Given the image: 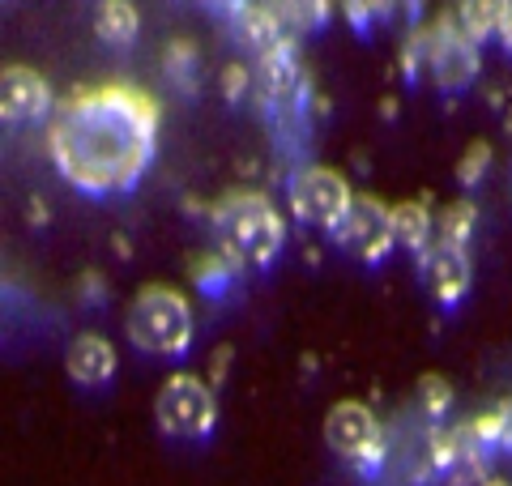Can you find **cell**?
<instances>
[{"label": "cell", "instance_id": "cell-19", "mask_svg": "<svg viewBox=\"0 0 512 486\" xmlns=\"http://www.w3.org/2000/svg\"><path fill=\"white\" fill-rule=\"evenodd\" d=\"M244 81H248V69H239V64H231V69H227V99H239Z\"/></svg>", "mask_w": 512, "mask_h": 486}, {"label": "cell", "instance_id": "cell-9", "mask_svg": "<svg viewBox=\"0 0 512 486\" xmlns=\"http://www.w3.org/2000/svg\"><path fill=\"white\" fill-rule=\"evenodd\" d=\"M52 111V86L43 73L26 69V64H9L0 73V116L5 120H39Z\"/></svg>", "mask_w": 512, "mask_h": 486}, {"label": "cell", "instance_id": "cell-4", "mask_svg": "<svg viewBox=\"0 0 512 486\" xmlns=\"http://www.w3.org/2000/svg\"><path fill=\"white\" fill-rule=\"evenodd\" d=\"M154 418L171 440H205L218 427V397L201 376H171L154 397Z\"/></svg>", "mask_w": 512, "mask_h": 486}, {"label": "cell", "instance_id": "cell-1", "mask_svg": "<svg viewBox=\"0 0 512 486\" xmlns=\"http://www.w3.org/2000/svg\"><path fill=\"white\" fill-rule=\"evenodd\" d=\"M158 137V107L133 86L77 90L47 124V154L82 192H128L146 175Z\"/></svg>", "mask_w": 512, "mask_h": 486}, {"label": "cell", "instance_id": "cell-18", "mask_svg": "<svg viewBox=\"0 0 512 486\" xmlns=\"http://www.w3.org/2000/svg\"><path fill=\"white\" fill-rule=\"evenodd\" d=\"M487 162H491V145H487V141H474L470 150L461 154V162H457V180L466 184V188H474L478 180H483Z\"/></svg>", "mask_w": 512, "mask_h": 486}, {"label": "cell", "instance_id": "cell-6", "mask_svg": "<svg viewBox=\"0 0 512 486\" xmlns=\"http://www.w3.org/2000/svg\"><path fill=\"white\" fill-rule=\"evenodd\" d=\"M286 201H291V214L299 222L333 231V226L346 218V209H350V201H355V192H350V184L342 180L338 171H329V167H303V171L291 175V184H286Z\"/></svg>", "mask_w": 512, "mask_h": 486}, {"label": "cell", "instance_id": "cell-8", "mask_svg": "<svg viewBox=\"0 0 512 486\" xmlns=\"http://www.w3.org/2000/svg\"><path fill=\"white\" fill-rule=\"evenodd\" d=\"M325 444L359 469H376L384 457V435L363 401H338L325 414Z\"/></svg>", "mask_w": 512, "mask_h": 486}, {"label": "cell", "instance_id": "cell-17", "mask_svg": "<svg viewBox=\"0 0 512 486\" xmlns=\"http://www.w3.org/2000/svg\"><path fill=\"white\" fill-rule=\"evenodd\" d=\"M419 405L431 414V418H440L448 405H453V388H448L444 376H436V371H427V376H419Z\"/></svg>", "mask_w": 512, "mask_h": 486}, {"label": "cell", "instance_id": "cell-14", "mask_svg": "<svg viewBox=\"0 0 512 486\" xmlns=\"http://www.w3.org/2000/svg\"><path fill=\"white\" fill-rule=\"evenodd\" d=\"M474 226H478L474 201H453V205H444L440 214H436V243L466 252V243L474 239Z\"/></svg>", "mask_w": 512, "mask_h": 486}, {"label": "cell", "instance_id": "cell-13", "mask_svg": "<svg viewBox=\"0 0 512 486\" xmlns=\"http://www.w3.org/2000/svg\"><path fill=\"white\" fill-rule=\"evenodd\" d=\"M508 18H512V5H504V0H466V5L457 9V22L474 43L491 39V35H504Z\"/></svg>", "mask_w": 512, "mask_h": 486}, {"label": "cell", "instance_id": "cell-2", "mask_svg": "<svg viewBox=\"0 0 512 486\" xmlns=\"http://www.w3.org/2000/svg\"><path fill=\"white\" fill-rule=\"evenodd\" d=\"M214 231H218L222 256H227L235 269H269L286 243V226H282V214L274 209V201L252 188H239L218 201Z\"/></svg>", "mask_w": 512, "mask_h": 486}, {"label": "cell", "instance_id": "cell-20", "mask_svg": "<svg viewBox=\"0 0 512 486\" xmlns=\"http://www.w3.org/2000/svg\"><path fill=\"white\" fill-rule=\"evenodd\" d=\"M500 39H504V47L512 52V18H508V26H504V35H500Z\"/></svg>", "mask_w": 512, "mask_h": 486}, {"label": "cell", "instance_id": "cell-5", "mask_svg": "<svg viewBox=\"0 0 512 486\" xmlns=\"http://www.w3.org/2000/svg\"><path fill=\"white\" fill-rule=\"evenodd\" d=\"M427 69H431V77H436V86L448 90V94L466 90L470 81L478 77V69H483V60H478V43L461 30L457 9L440 13L436 26L427 30Z\"/></svg>", "mask_w": 512, "mask_h": 486}, {"label": "cell", "instance_id": "cell-3", "mask_svg": "<svg viewBox=\"0 0 512 486\" xmlns=\"http://www.w3.org/2000/svg\"><path fill=\"white\" fill-rule=\"evenodd\" d=\"M124 329L137 350L158 354V359H175V354H184L192 346V307L175 286L150 282L128 303Z\"/></svg>", "mask_w": 512, "mask_h": 486}, {"label": "cell", "instance_id": "cell-12", "mask_svg": "<svg viewBox=\"0 0 512 486\" xmlns=\"http://www.w3.org/2000/svg\"><path fill=\"white\" fill-rule=\"evenodd\" d=\"M393 239L423 256L431 243H436V218L427 214V205H419V201L393 205Z\"/></svg>", "mask_w": 512, "mask_h": 486}, {"label": "cell", "instance_id": "cell-11", "mask_svg": "<svg viewBox=\"0 0 512 486\" xmlns=\"http://www.w3.org/2000/svg\"><path fill=\"white\" fill-rule=\"evenodd\" d=\"M64 367H69L73 384L99 388L116 376V350H111V342L99 333H77L69 342V350H64Z\"/></svg>", "mask_w": 512, "mask_h": 486}, {"label": "cell", "instance_id": "cell-15", "mask_svg": "<svg viewBox=\"0 0 512 486\" xmlns=\"http://www.w3.org/2000/svg\"><path fill=\"white\" fill-rule=\"evenodd\" d=\"M137 26H141V18H137V9L128 5V0H103L99 9H94V30L107 39V43H133L137 39Z\"/></svg>", "mask_w": 512, "mask_h": 486}, {"label": "cell", "instance_id": "cell-16", "mask_svg": "<svg viewBox=\"0 0 512 486\" xmlns=\"http://www.w3.org/2000/svg\"><path fill=\"white\" fill-rule=\"evenodd\" d=\"M269 13H274V22H278L286 43L299 39L308 26L325 22V5H269Z\"/></svg>", "mask_w": 512, "mask_h": 486}, {"label": "cell", "instance_id": "cell-10", "mask_svg": "<svg viewBox=\"0 0 512 486\" xmlns=\"http://www.w3.org/2000/svg\"><path fill=\"white\" fill-rule=\"evenodd\" d=\"M423 261V282L431 290V299L444 307H457L470 290V256L457 248H444V243H431L419 256Z\"/></svg>", "mask_w": 512, "mask_h": 486}, {"label": "cell", "instance_id": "cell-7", "mask_svg": "<svg viewBox=\"0 0 512 486\" xmlns=\"http://www.w3.org/2000/svg\"><path fill=\"white\" fill-rule=\"evenodd\" d=\"M338 239V248L350 252L355 261L363 265H380L384 256L393 248V205H384L376 197H367V192H355V201H350L346 218L329 231Z\"/></svg>", "mask_w": 512, "mask_h": 486}]
</instances>
